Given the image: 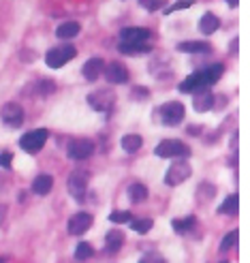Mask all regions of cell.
<instances>
[{"instance_id": "cell-1", "label": "cell", "mask_w": 250, "mask_h": 263, "mask_svg": "<svg viewBox=\"0 0 250 263\" xmlns=\"http://www.w3.org/2000/svg\"><path fill=\"white\" fill-rule=\"evenodd\" d=\"M156 156H161V159H186V156H190V148L178 139H167L156 146Z\"/></svg>"}, {"instance_id": "cell-2", "label": "cell", "mask_w": 250, "mask_h": 263, "mask_svg": "<svg viewBox=\"0 0 250 263\" xmlns=\"http://www.w3.org/2000/svg\"><path fill=\"white\" fill-rule=\"evenodd\" d=\"M75 56H77V49L73 45H62V47L49 49L45 54V62H47V67H51V69H60L62 64L71 62Z\"/></svg>"}, {"instance_id": "cell-3", "label": "cell", "mask_w": 250, "mask_h": 263, "mask_svg": "<svg viewBox=\"0 0 250 263\" xmlns=\"http://www.w3.org/2000/svg\"><path fill=\"white\" fill-rule=\"evenodd\" d=\"M193 174V167L186 163V161H176V163H171V167L167 169V176H165V184L167 186H178V184L182 182H186Z\"/></svg>"}, {"instance_id": "cell-4", "label": "cell", "mask_w": 250, "mask_h": 263, "mask_svg": "<svg viewBox=\"0 0 250 263\" xmlns=\"http://www.w3.org/2000/svg\"><path fill=\"white\" fill-rule=\"evenodd\" d=\"M47 137H49V133H47L45 128H36V130H30V133H26V135L20 139V146H22V150L30 152V154L41 152L43 146H45V141H47Z\"/></svg>"}, {"instance_id": "cell-5", "label": "cell", "mask_w": 250, "mask_h": 263, "mask_svg": "<svg viewBox=\"0 0 250 263\" xmlns=\"http://www.w3.org/2000/svg\"><path fill=\"white\" fill-rule=\"evenodd\" d=\"M209 86L212 84H209L205 71H197L180 84V92H184V95H197V92H201V90H207Z\"/></svg>"}, {"instance_id": "cell-6", "label": "cell", "mask_w": 250, "mask_h": 263, "mask_svg": "<svg viewBox=\"0 0 250 263\" xmlns=\"http://www.w3.org/2000/svg\"><path fill=\"white\" fill-rule=\"evenodd\" d=\"M67 154L73 161H84V159H88V156L94 154V143H92L90 139H73L67 146Z\"/></svg>"}, {"instance_id": "cell-7", "label": "cell", "mask_w": 250, "mask_h": 263, "mask_svg": "<svg viewBox=\"0 0 250 263\" xmlns=\"http://www.w3.org/2000/svg\"><path fill=\"white\" fill-rule=\"evenodd\" d=\"M184 114H186L184 111V105L178 103V101H169L161 107V118H163V122L169 124V126H178L184 120Z\"/></svg>"}, {"instance_id": "cell-8", "label": "cell", "mask_w": 250, "mask_h": 263, "mask_svg": "<svg viewBox=\"0 0 250 263\" xmlns=\"http://www.w3.org/2000/svg\"><path fill=\"white\" fill-rule=\"evenodd\" d=\"M0 118L7 126H13V128H20L24 124V109L22 105L17 103H5L3 109H0Z\"/></svg>"}, {"instance_id": "cell-9", "label": "cell", "mask_w": 250, "mask_h": 263, "mask_svg": "<svg viewBox=\"0 0 250 263\" xmlns=\"http://www.w3.org/2000/svg\"><path fill=\"white\" fill-rule=\"evenodd\" d=\"M88 172H73L71 178H69V193L73 199H84L86 197V191H88Z\"/></svg>"}, {"instance_id": "cell-10", "label": "cell", "mask_w": 250, "mask_h": 263, "mask_svg": "<svg viewBox=\"0 0 250 263\" xmlns=\"http://www.w3.org/2000/svg\"><path fill=\"white\" fill-rule=\"evenodd\" d=\"M88 103H90V107L97 109V111H109L116 103V97H113L111 90H99V92H92L88 97Z\"/></svg>"}, {"instance_id": "cell-11", "label": "cell", "mask_w": 250, "mask_h": 263, "mask_svg": "<svg viewBox=\"0 0 250 263\" xmlns=\"http://www.w3.org/2000/svg\"><path fill=\"white\" fill-rule=\"evenodd\" d=\"M92 222H94L92 214H88V212H77V214L71 216V220H69V233H71V235H82V233H86V231L92 227Z\"/></svg>"}, {"instance_id": "cell-12", "label": "cell", "mask_w": 250, "mask_h": 263, "mask_svg": "<svg viewBox=\"0 0 250 263\" xmlns=\"http://www.w3.org/2000/svg\"><path fill=\"white\" fill-rule=\"evenodd\" d=\"M103 75H105V80H107L109 84H124L128 82V71L122 62H111L107 64V67L103 69Z\"/></svg>"}, {"instance_id": "cell-13", "label": "cell", "mask_w": 250, "mask_h": 263, "mask_svg": "<svg viewBox=\"0 0 250 263\" xmlns=\"http://www.w3.org/2000/svg\"><path fill=\"white\" fill-rule=\"evenodd\" d=\"M152 36V32L148 28H124L120 32L122 43H146Z\"/></svg>"}, {"instance_id": "cell-14", "label": "cell", "mask_w": 250, "mask_h": 263, "mask_svg": "<svg viewBox=\"0 0 250 263\" xmlns=\"http://www.w3.org/2000/svg\"><path fill=\"white\" fill-rule=\"evenodd\" d=\"M103 69H105L103 58H90V60L84 64L82 73H84V77H86L88 82H97L99 77L103 75Z\"/></svg>"}, {"instance_id": "cell-15", "label": "cell", "mask_w": 250, "mask_h": 263, "mask_svg": "<svg viewBox=\"0 0 250 263\" xmlns=\"http://www.w3.org/2000/svg\"><path fill=\"white\" fill-rule=\"evenodd\" d=\"M193 107H195V111H199V114L209 111V109L214 107V95H212L209 90L197 92V95H195V101H193Z\"/></svg>"}, {"instance_id": "cell-16", "label": "cell", "mask_w": 250, "mask_h": 263, "mask_svg": "<svg viewBox=\"0 0 250 263\" xmlns=\"http://www.w3.org/2000/svg\"><path fill=\"white\" fill-rule=\"evenodd\" d=\"M122 244H124V233L120 229H111L107 235H105V251L109 255H116L122 248Z\"/></svg>"}, {"instance_id": "cell-17", "label": "cell", "mask_w": 250, "mask_h": 263, "mask_svg": "<svg viewBox=\"0 0 250 263\" xmlns=\"http://www.w3.org/2000/svg\"><path fill=\"white\" fill-rule=\"evenodd\" d=\"M178 51H184V54H209L212 45L205 41H184L178 43Z\"/></svg>"}, {"instance_id": "cell-18", "label": "cell", "mask_w": 250, "mask_h": 263, "mask_svg": "<svg viewBox=\"0 0 250 263\" xmlns=\"http://www.w3.org/2000/svg\"><path fill=\"white\" fill-rule=\"evenodd\" d=\"M51 186H54V178L47 176V174H41V176H36L34 182H32V191L36 195H47L51 191Z\"/></svg>"}, {"instance_id": "cell-19", "label": "cell", "mask_w": 250, "mask_h": 263, "mask_svg": "<svg viewBox=\"0 0 250 263\" xmlns=\"http://www.w3.org/2000/svg\"><path fill=\"white\" fill-rule=\"evenodd\" d=\"M218 26H220V20L214 15V13H205V15L199 20V30L203 34H212L218 30Z\"/></svg>"}, {"instance_id": "cell-20", "label": "cell", "mask_w": 250, "mask_h": 263, "mask_svg": "<svg viewBox=\"0 0 250 263\" xmlns=\"http://www.w3.org/2000/svg\"><path fill=\"white\" fill-rule=\"evenodd\" d=\"M56 34L60 39H73V36L80 34V24H77V22H64V24L58 26Z\"/></svg>"}, {"instance_id": "cell-21", "label": "cell", "mask_w": 250, "mask_h": 263, "mask_svg": "<svg viewBox=\"0 0 250 263\" xmlns=\"http://www.w3.org/2000/svg\"><path fill=\"white\" fill-rule=\"evenodd\" d=\"M122 51V54L126 56H139V54H146V51H150V47L146 43H120V47H118Z\"/></svg>"}, {"instance_id": "cell-22", "label": "cell", "mask_w": 250, "mask_h": 263, "mask_svg": "<svg viewBox=\"0 0 250 263\" xmlns=\"http://www.w3.org/2000/svg\"><path fill=\"white\" fill-rule=\"evenodd\" d=\"M146 197H148V189L143 186V184H130L128 186V199L133 203L146 201Z\"/></svg>"}, {"instance_id": "cell-23", "label": "cell", "mask_w": 250, "mask_h": 263, "mask_svg": "<svg viewBox=\"0 0 250 263\" xmlns=\"http://www.w3.org/2000/svg\"><path fill=\"white\" fill-rule=\"evenodd\" d=\"M128 225H130V229L137 231V233H148L154 227V220L152 218H130Z\"/></svg>"}, {"instance_id": "cell-24", "label": "cell", "mask_w": 250, "mask_h": 263, "mask_svg": "<svg viewBox=\"0 0 250 263\" xmlns=\"http://www.w3.org/2000/svg\"><path fill=\"white\" fill-rule=\"evenodd\" d=\"M195 222H197L195 216H186V218H176L171 225H174V231L176 233H186V231H190L195 227Z\"/></svg>"}, {"instance_id": "cell-25", "label": "cell", "mask_w": 250, "mask_h": 263, "mask_svg": "<svg viewBox=\"0 0 250 263\" xmlns=\"http://www.w3.org/2000/svg\"><path fill=\"white\" fill-rule=\"evenodd\" d=\"M143 146V139L139 135H124L122 137V148L126 152H137Z\"/></svg>"}, {"instance_id": "cell-26", "label": "cell", "mask_w": 250, "mask_h": 263, "mask_svg": "<svg viewBox=\"0 0 250 263\" xmlns=\"http://www.w3.org/2000/svg\"><path fill=\"white\" fill-rule=\"evenodd\" d=\"M214 195H216L214 184H209V182L199 184V191H197V199H201V201H209Z\"/></svg>"}, {"instance_id": "cell-27", "label": "cell", "mask_w": 250, "mask_h": 263, "mask_svg": "<svg viewBox=\"0 0 250 263\" xmlns=\"http://www.w3.org/2000/svg\"><path fill=\"white\" fill-rule=\"evenodd\" d=\"M238 203H240L238 195H229L225 199V203L220 205V212L222 214H235V212H238Z\"/></svg>"}, {"instance_id": "cell-28", "label": "cell", "mask_w": 250, "mask_h": 263, "mask_svg": "<svg viewBox=\"0 0 250 263\" xmlns=\"http://www.w3.org/2000/svg\"><path fill=\"white\" fill-rule=\"evenodd\" d=\"M203 71H205V75H207L209 84H214V82H218L220 77H222V73H225V64H212V67H207V69H203Z\"/></svg>"}, {"instance_id": "cell-29", "label": "cell", "mask_w": 250, "mask_h": 263, "mask_svg": "<svg viewBox=\"0 0 250 263\" xmlns=\"http://www.w3.org/2000/svg\"><path fill=\"white\" fill-rule=\"evenodd\" d=\"M75 257L84 261V259H90V257H94V248H92L88 242H82V244H77L75 248Z\"/></svg>"}, {"instance_id": "cell-30", "label": "cell", "mask_w": 250, "mask_h": 263, "mask_svg": "<svg viewBox=\"0 0 250 263\" xmlns=\"http://www.w3.org/2000/svg\"><path fill=\"white\" fill-rule=\"evenodd\" d=\"M235 242H238V231L227 233V235H225V240L220 242V251H222V253H227L229 248H233V246H235Z\"/></svg>"}, {"instance_id": "cell-31", "label": "cell", "mask_w": 250, "mask_h": 263, "mask_svg": "<svg viewBox=\"0 0 250 263\" xmlns=\"http://www.w3.org/2000/svg\"><path fill=\"white\" fill-rule=\"evenodd\" d=\"M130 218H133L130 212H113V214H109V220L116 222V225H120V222H128Z\"/></svg>"}, {"instance_id": "cell-32", "label": "cell", "mask_w": 250, "mask_h": 263, "mask_svg": "<svg viewBox=\"0 0 250 263\" xmlns=\"http://www.w3.org/2000/svg\"><path fill=\"white\" fill-rule=\"evenodd\" d=\"M139 3L146 11H156V9H161L165 5V0H139Z\"/></svg>"}, {"instance_id": "cell-33", "label": "cell", "mask_w": 250, "mask_h": 263, "mask_svg": "<svg viewBox=\"0 0 250 263\" xmlns=\"http://www.w3.org/2000/svg\"><path fill=\"white\" fill-rule=\"evenodd\" d=\"M139 263H167L161 255H156V253H150V255H143Z\"/></svg>"}, {"instance_id": "cell-34", "label": "cell", "mask_w": 250, "mask_h": 263, "mask_svg": "<svg viewBox=\"0 0 250 263\" xmlns=\"http://www.w3.org/2000/svg\"><path fill=\"white\" fill-rule=\"evenodd\" d=\"M190 5H193L190 0H180V3H176V5L167 7V9H165V13H174V11H180V9H188Z\"/></svg>"}, {"instance_id": "cell-35", "label": "cell", "mask_w": 250, "mask_h": 263, "mask_svg": "<svg viewBox=\"0 0 250 263\" xmlns=\"http://www.w3.org/2000/svg\"><path fill=\"white\" fill-rule=\"evenodd\" d=\"M11 159H13L11 152H3V154H0V167L9 169V167H11Z\"/></svg>"}, {"instance_id": "cell-36", "label": "cell", "mask_w": 250, "mask_h": 263, "mask_svg": "<svg viewBox=\"0 0 250 263\" xmlns=\"http://www.w3.org/2000/svg\"><path fill=\"white\" fill-rule=\"evenodd\" d=\"M41 92L47 95V92H54V82L47 80V82H41Z\"/></svg>"}, {"instance_id": "cell-37", "label": "cell", "mask_w": 250, "mask_h": 263, "mask_svg": "<svg viewBox=\"0 0 250 263\" xmlns=\"http://www.w3.org/2000/svg\"><path fill=\"white\" fill-rule=\"evenodd\" d=\"M235 51H238V39H235V41H231V54H235Z\"/></svg>"}, {"instance_id": "cell-38", "label": "cell", "mask_w": 250, "mask_h": 263, "mask_svg": "<svg viewBox=\"0 0 250 263\" xmlns=\"http://www.w3.org/2000/svg\"><path fill=\"white\" fill-rule=\"evenodd\" d=\"M188 133H193V135H195V133H201V128H197V126H190V128H188Z\"/></svg>"}, {"instance_id": "cell-39", "label": "cell", "mask_w": 250, "mask_h": 263, "mask_svg": "<svg viewBox=\"0 0 250 263\" xmlns=\"http://www.w3.org/2000/svg\"><path fill=\"white\" fill-rule=\"evenodd\" d=\"M229 7H238V0H229Z\"/></svg>"}, {"instance_id": "cell-40", "label": "cell", "mask_w": 250, "mask_h": 263, "mask_svg": "<svg viewBox=\"0 0 250 263\" xmlns=\"http://www.w3.org/2000/svg\"><path fill=\"white\" fill-rule=\"evenodd\" d=\"M0 222H3V210H0Z\"/></svg>"}, {"instance_id": "cell-41", "label": "cell", "mask_w": 250, "mask_h": 263, "mask_svg": "<svg viewBox=\"0 0 250 263\" xmlns=\"http://www.w3.org/2000/svg\"><path fill=\"white\" fill-rule=\"evenodd\" d=\"M0 263H3V257H0Z\"/></svg>"}, {"instance_id": "cell-42", "label": "cell", "mask_w": 250, "mask_h": 263, "mask_svg": "<svg viewBox=\"0 0 250 263\" xmlns=\"http://www.w3.org/2000/svg\"><path fill=\"white\" fill-rule=\"evenodd\" d=\"M220 263H227V261H220Z\"/></svg>"}]
</instances>
